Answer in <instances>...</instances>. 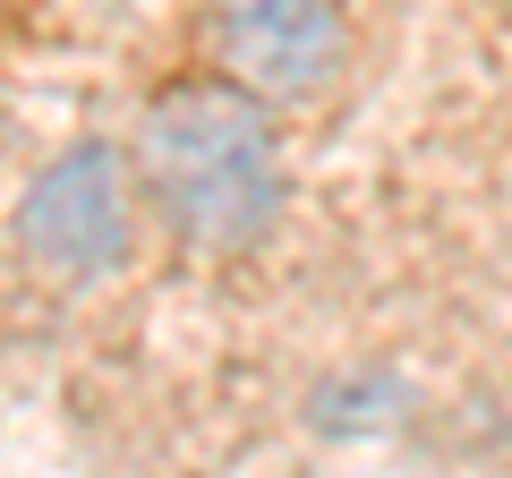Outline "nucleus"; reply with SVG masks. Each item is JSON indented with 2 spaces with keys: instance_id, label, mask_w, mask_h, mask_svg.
<instances>
[{
  "instance_id": "f257e3e1",
  "label": "nucleus",
  "mask_w": 512,
  "mask_h": 478,
  "mask_svg": "<svg viewBox=\"0 0 512 478\" xmlns=\"http://www.w3.org/2000/svg\"><path fill=\"white\" fill-rule=\"evenodd\" d=\"M128 180L146 188L163 231L197 257L248 248L282 214V137L274 103H256L231 77H180L137 111Z\"/></svg>"
},
{
  "instance_id": "f03ea898",
  "label": "nucleus",
  "mask_w": 512,
  "mask_h": 478,
  "mask_svg": "<svg viewBox=\"0 0 512 478\" xmlns=\"http://www.w3.org/2000/svg\"><path fill=\"white\" fill-rule=\"evenodd\" d=\"M128 231H137V180H128V154L111 137L60 146L18 188V214H9V239H18L26 274L52 282V291H86V282L120 274Z\"/></svg>"
},
{
  "instance_id": "7ed1b4c3",
  "label": "nucleus",
  "mask_w": 512,
  "mask_h": 478,
  "mask_svg": "<svg viewBox=\"0 0 512 478\" xmlns=\"http://www.w3.org/2000/svg\"><path fill=\"white\" fill-rule=\"evenodd\" d=\"M214 60L256 103H308L342 77L350 18L342 0H214Z\"/></svg>"
}]
</instances>
